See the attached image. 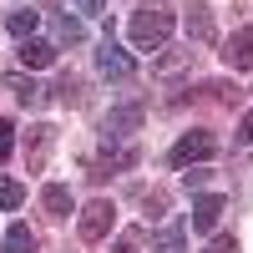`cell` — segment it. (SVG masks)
Wrapping results in <instances>:
<instances>
[{
	"mask_svg": "<svg viewBox=\"0 0 253 253\" xmlns=\"http://www.w3.org/2000/svg\"><path fill=\"white\" fill-rule=\"evenodd\" d=\"M172 26H177V15L167 10L162 0H152V5H142L132 15V46L137 51H162L167 36H172Z\"/></svg>",
	"mask_w": 253,
	"mask_h": 253,
	"instance_id": "obj_1",
	"label": "cell"
},
{
	"mask_svg": "<svg viewBox=\"0 0 253 253\" xmlns=\"http://www.w3.org/2000/svg\"><path fill=\"white\" fill-rule=\"evenodd\" d=\"M112 223H117V208L107 198H96V203H86L76 213V233H81V243H101V238L112 233Z\"/></svg>",
	"mask_w": 253,
	"mask_h": 253,
	"instance_id": "obj_2",
	"label": "cell"
},
{
	"mask_svg": "<svg viewBox=\"0 0 253 253\" xmlns=\"http://www.w3.org/2000/svg\"><path fill=\"white\" fill-rule=\"evenodd\" d=\"M96 71L112 76V81H126V76H137V61H132V51H122L117 41L107 36V41L96 46Z\"/></svg>",
	"mask_w": 253,
	"mask_h": 253,
	"instance_id": "obj_3",
	"label": "cell"
},
{
	"mask_svg": "<svg viewBox=\"0 0 253 253\" xmlns=\"http://www.w3.org/2000/svg\"><path fill=\"white\" fill-rule=\"evenodd\" d=\"M213 152H218V137H213V132H187V137H177V147H172V167L208 162Z\"/></svg>",
	"mask_w": 253,
	"mask_h": 253,
	"instance_id": "obj_4",
	"label": "cell"
},
{
	"mask_svg": "<svg viewBox=\"0 0 253 253\" xmlns=\"http://www.w3.org/2000/svg\"><path fill=\"white\" fill-rule=\"evenodd\" d=\"M137 126H142V107H137V101L112 107V112H107V126H101V142H107V147H112V142H126Z\"/></svg>",
	"mask_w": 253,
	"mask_h": 253,
	"instance_id": "obj_5",
	"label": "cell"
},
{
	"mask_svg": "<svg viewBox=\"0 0 253 253\" xmlns=\"http://www.w3.org/2000/svg\"><path fill=\"white\" fill-rule=\"evenodd\" d=\"M223 208H228V198H223V193H203V198H193L187 228H193V233H213L218 218H223Z\"/></svg>",
	"mask_w": 253,
	"mask_h": 253,
	"instance_id": "obj_6",
	"label": "cell"
},
{
	"mask_svg": "<svg viewBox=\"0 0 253 253\" xmlns=\"http://www.w3.org/2000/svg\"><path fill=\"white\" fill-rule=\"evenodd\" d=\"M223 66L228 71H253V26H243L223 41Z\"/></svg>",
	"mask_w": 253,
	"mask_h": 253,
	"instance_id": "obj_7",
	"label": "cell"
},
{
	"mask_svg": "<svg viewBox=\"0 0 253 253\" xmlns=\"http://www.w3.org/2000/svg\"><path fill=\"white\" fill-rule=\"evenodd\" d=\"M20 66L26 71H46V66H56V41H41V36H31V41H20Z\"/></svg>",
	"mask_w": 253,
	"mask_h": 253,
	"instance_id": "obj_8",
	"label": "cell"
},
{
	"mask_svg": "<svg viewBox=\"0 0 253 253\" xmlns=\"http://www.w3.org/2000/svg\"><path fill=\"white\" fill-rule=\"evenodd\" d=\"M5 86L15 91V101H20L26 112H41V107L51 101V96H46V86H36V81H31V76H20V71H10V76H5Z\"/></svg>",
	"mask_w": 253,
	"mask_h": 253,
	"instance_id": "obj_9",
	"label": "cell"
},
{
	"mask_svg": "<svg viewBox=\"0 0 253 253\" xmlns=\"http://www.w3.org/2000/svg\"><path fill=\"white\" fill-rule=\"evenodd\" d=\"M182 26H187V41H198V46H213L218 41V31H213V10L208 5H193L182 15Z\"/></svg>",
	"mask_w": 253,
	"mask_h": 253,
	"instance_id": "obj_10",
	"label": "cell"
},
{
	"mask_svg": "<svg viewBox=\"0 0 253 253\" xmlns=\"http://www.w3.org/2000/svg\"><path fill=\"white\" fill-rule=\"evenodd\" d=\"M41 208H46L51 218H71V187L46 182V187H41Z\"/></svg>",
	"mask_w": 253,
	"mask_h": 253,
	"instance_id": "obj_11",
	"label": "cell"
},
{
	"mask_svg": "<svg viewBox=\"0 0 253 253\" xmlns=\"http://www.w3.org/2000/svg\"><path fill=\"white\" fill-rule=\"evenodd\" d=\"M152 253H187V223H167L162 233H152Z\"/></svg>",
	"mask_w": 253,
	"mask_h": 253,
	"instance_id": "obj_12",
	"label": "cell"
},
{
	"mask_svg": "<svg viewBox=\"0 0 253 253\" xmlns=\"http://www.w3.org/2000/svg\"><path fill=\"white\" fill-rule=\"evenodd\" d=\"M187 66H193V46H187V51H167V56H157V61H152V76L172 81V76H182Z\"/></svg>",
	"mask_w": 253,
	"mask_h": 253,
	"instance_id": "obj_13",
	"label": "cell"
},
{
	"mask_svg": "<svg viewBox=\"0 0 253 253\" xmlns=\"http://www.w3.org/2000/svg\"><path fill=\"white\" fill-rule=\"evenodd\" d=\"M0 253H36L31 223H10V233H5V243H0Z\"/></svg>",
	"mask_w": 253,
	"mask_h": 253,
	"instance_id": "obj_14",
	"label": "cell"
},
{
	"mask_svg": "<svg viewBox=\"0 0 253 253\" xmlns=\"http://www.w3.org/2000/svg\"><path fill=\"white\" fill-rule=\"evenodd\" d=\"M36 26H41V10H10V20H5V31H10L15 41H31Z\"/></svg>",
	"mask_w": 253,
	"mask_h": 253,
	"instance_id": "obj_15",
	"label": "cell"
},
{
	"mask_svg": "<svg viewBox=\"0 0 253 253\" xmlns=\"http://www.w3.org/2000/svg\"><path fill=\"white\" fill-rule=\"evenodd\" d=\"M56 41L61 46H81V41H86V26H81L76 15H56Z\"/></svg>",
	"mask_w": 253,
	"mask_h": 253,
	"instance_id": "obj_16",
	"label": "cell"
},
{
	"mask_svg": "<svg viewBox=\"0 0 253 253\" xmlns=\"http://www.w3.org/2000/svg\"><path fill=\"white\" fill-rule=\"evenodd\" d=\"M20 203H26V187H20L15 177H0V208H5V213H15Z\"/></svg>",
	"mask_w": 253,
	"mask_h": 253,
	"instance_id": "obj_17",
	"label": "cell"
},
{
	"mask_svg": "<svg viewBox=\"0 0 253 253\" xmlns=\"http://www.w3.org/2000/svg\"><path fill=\"white\" fill-rule=\"evenodd\" d=\"M56 101H66V107H81V81H76V76H61V81H56Z\"/></svg>",
	"mask_w": 253,
	"mask_h": 253,
	"instance_id": "obj_18",
	"label": "cell"
},
{
	"mask_svg": "<svg viewBox=\"0 0 253 253\" xmlns=\"http://www.w3.org/2000/svg\"><path fill=\"white\" fill-rule=\"evenodd\" d=\"M203 253H238V243H233V233H213Z\"/></svg>",
	"mask_w": 253,
	"mask_h": 253,
	"instance_id": "obj_19",
	"label": "cell"
},
{
	"mask_svg": "<svg viewBox=\"0 0 253 253\" xmlns=\"http://www.w3.org/2000/svg\"><path fill=\"white\" fill-rule=\"evenodd\" d=\"M10 147H15V126H10V122H0V162L10 157Z\"/></svg>",
	"mask_w": 253,
	"mask_h": 253,
	"instance_id": "obj_20",
	"label": "cell"
},
{
	"mask_svg": "<svg viewBox=\"0 0 253 253\" xmlns=\"http://www.w3.org/2000/svg\"><path fill=\"white\" fill-rule=\"evenodd\" d=\"M203 182H208V172H203V167H193V172H182V187H187V193H198Z\"/></svg>",
	"mask_w": 253,
	"mask_h": 253,
	"instance_id": "obj_21",
	"label": "cell"
},
{
	"mask_svg": "<svg viewBox=\"0 0 253 253\" xmlns=\"http://www.w3.org/2000/svg\"><path fill=\"white\" fill-rule=\"evenodd\" d=\"M137 243H142V233H122V238H117V248H112V253H132V248H137Z\"/></svg>",
	"mask_w": 253,
	"mask_h": 253,
	"instance_id": "obj_22",
	"label": "cell"
},
{
	"mask_svg": "<svg viewBox=\"0 0 253 253\" xmlns=\"http://www.w3.org/2000/svg\"><path fill=\"white\" fill-rule=\"evenodd\" d=\"M76 10H81V15H101V10H107V0H76Z\"/></svg>",
	"mask_w": 253,
	"mask_h": 253,
	"instance_id": "obj_23",
	"label": "cell"
},
{
	"mask_svg": "<svg viewBox=\"0 0 253 253\" xmlns=\"http://www.w3.org/2000/svg\"><path fill=\"white\" fill-rule=\"evenodd\" d=\"M238 132H243V142H253V112L243 117V126H238Z\"/></svg>",
	"mask_w": 253,
	"mask_h": 253,
	"instance_id": "obj_24",
	"label": "cell"
}]
</instances>
